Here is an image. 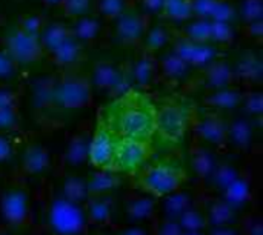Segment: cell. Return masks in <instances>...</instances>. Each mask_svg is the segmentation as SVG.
<instances>
[{
  "label": "cell",
  "mask_w": 263,
  "mask_h": 235,
  "mask_svg": "<svg viewBox=\"0 0 263 235\" xmlns=\"http://www.w3.org/2000/svg\"><path fill=\"white\" fill-rule=\"evenodd\" d=\"M99 119L119 139L151 140L156 134V103L137 89L123 91L100 111Z\"/></svg>",
  "instance_id": "obj_1"
},
{
  "label": "cell",
  "mask_w": 263,
  "mask_h": 235,
  "mask_svg": "<svg viewBox=\"0 0 263 235\" xmlns=\"http://www.w3.org/2000/svg\"><path fill=\"white\" fill-rule=\"evenodd\" d=\"M133 175L136 186L154 199H162L180 189L186 182V171L183 165L173 157L148 160Z\"/></svg>",
  "instance_id": "obj_2"
},
{
  "label": "cell",
  "mask_w": 263,
  "mask_h": 235,
  "mask_svg": "<svg viewBox=\"0 0 263 235\" xmlns=\"http://www.w3.org/2000/svg\"><path fill=\"white\" fill-rule=\"evenodd\" d=\"M191 123L190 108L177 97H166L156 105V134L168 143H179Z\"/></svg>",
  "instance_id": "obj_3"
},
{
  "label": "cell",
  "mask_w": 263,
  "mask_h": 235,
  "mask_svg": "<svg viewBox=\"0 0 263 235\" xmlns=\"http://www.w3.org/2000/svg\"><path fill=\"white\" fill-rule=\"evenodd\" d=\"M86 222L85 209L63 195L54 199L48 208V226L54 235H82Z\"/></svg>",
  "instance_id": "obj_4"
},
{
  "label": "cell",
  "mask_w": 263,
  "mask_h": 235,
  "mask_svg": "<svg viewBox=\"0 0 263 235\" xmlns=\"http://www.w3.org/2000/svg\"><path fill=\"white\" fill-rule=\"evenodd\" d=\"M151 155H153L151 140L117 137L109 171L117 174H134L151 159Z\"/></svg>",
  "instance_id": "obj_5"
},
{
  "label": "cell",
  "mask_w": 263,
  "mask_h": 235,
  "mask_svg": "<svg viewBox=\"0 0 263 235\" xmlns=\"http://www.w3.org/2000/svg\"><path fill=\"white\" fill-rule=\"evenodd\" d=\"M0 214L6 225L12 228L25 226L31 216L28 194L18 186L8 188L0 197Z\"/></svg>",
  "instance_id": "obj_6"
},
{
  "label": "cell",
  "mask_w": 263,
  "mask_h": 235,
  "mask_svg": "<svg viewBox=\"0 0 263 235\" xmlns=\"http://www.w3.org/2000/svg\"><path fill=\"white\" fill-rule=\"evenodd\" d=\"M116 140L117 137L109 131V128L100 119H97V126L88 149V157L97 169L109 171L114 155Z\"/></svg>",
  "instance_id": "obj_7"
},
{
  "label": "cell",
  "mask_w": 263,
  "mask_h": 235,
  "mask_svg": "<svg viewBox=\"0 0 263 235\" xmlns=\"http://www.w3.org/2000/svg\"><path fill=\"white\" fill-rule=\"evenodd\" d=\"M8 49L6 52L11 55L14 62L26 63L37 60L42 55V43L37 40L35 34L25 29L17 28L6 40Z\"/></svg>",
  "instance_id": "obj_8"
},
{
  "label": "cell",
  "mask_w": 263,
  "mask_h": 235,
  "mask_svg": "<svg viewBox=\"0 0 263 235\" xmlns=\"http://www.w3.org/2000/svg\"><path fill=\"white\" fill-rule=\"evenodd\" d=\"M88 95V88L79 80H65L54 92L55 102L63 108H79L86 103Z\"/></svg>",
  "instance_id": "obj_9"
},
{
  "label": "cell",
  "mask_w": 263,
  "mask_h": 235,
  "mask_svg": "<svg viewBox=\"0 0 263 235\" xmlns=\"http://www.w3.org/2000/svg\"><path fill=\"white\" fill-rule=\"evenodd\" d=\"M86 220L96 226H108L112 222V202L109 195H92L88 197Z\"/></svg>",
  "instance_id": "obj_10"
},
{
  "label": "cell",
  "mask_w": 263,
  "mask_h": 235,
  "mask_svg": "<svg viewBox=\"0 0 263 235\" xmlns=\"http://www.w3.org/2000/svg\"><path fill=\"white\" fill-rule=\"evenodd\" d=\"M120 185V177L117 172L106 171V169H99L89 182L86 183L88 188V195H109L112 191H116Z\"/></svg>",
  "instance_id": "obj_11"
},
{
  "label": "cell",
  "mask_w": 263,
  "mask_h": 235,
  "mask_svg": "<svg viewBox=\"0 0 263 235\" xmlns=\"http://www.w3.org/2000/svg\"><path fill=\"white\" fill-rule=\"evenodd\" d=\"M126 219L133 223L145 222L156 214V200L153 195H137L126 203Z\"/></svg>",
  "instance_id": "obj_12"
},
{
  "label": "cell",
  "mask_w": 263,
  "mask_h": 235,
  "mask_svg": "<svg viewBox=\"0 0 263 235\" xmlns=\"http://www.w3.org/2000/svg\"><path fill=\"white\" fill-rule=\"evenodd\" d=\"M22 166L26 174H42L48 169L49 166V155L48 151L40 146V145H31L26 148L23 159H22Z\"/></svg>",
  "instance_id": "obj_13"
},
{
  "label": "cell",
  "mask_w": 263,
  "mask_h": 235,
  "mask_svg": "<svg viewBox=\"0 0 263 235\" xmlns=\"http://www.w3.org/2000/svg\"><path fill=\"white\" fill-rule=\"evenodd\" d=\"M227 129H228V126L219 117H216L214 114H210L205 119H202L199 126H197L199 135L203 140H206L210 143H214V145L222 143L228 137Z\"/></svg>",
  "instance_id": "obj_14"
},
{
  "label": "cell",
  "mask_w": 263,
  "mask_h": 235,
  "mask_svg": "<svg viewBox=\"0 0 263 235\" xmlns=\"http://www.w3.org/2000/svg\"><path fill=\"white\" fill-rule=\"evenodd\" d=\"M165 199L163 202V219L168 220H177L186 209L191 208V195L186 192H182L180 189L162 197Z\"/></svg>",
  "instance_id": "obj_15"
},
{
  "label": "cell",
  "mask_w": 263,
  "mask_h": 235,
  "mask_svg": "<svg viewBox=\"0 0 263 235\" xmlns=\"http://www.w3.org/2000/svg\"><path fill=\"white\" fill-rule=\"evenodd\" d=\"M117 26V35L125 43H134L143 32V18L142 15L136 12H126L125 15H120Z\"/></svg>",
  "instance_id": "obj_16"
},
{
  "label": "cell",
  "mask_w": 263,
  "mask_h": 235,
  "mask_svg": "<svg viewBox=\"0 0 263 235\" xmlns=\"http://www.w3.org/2000/svg\"><path fill=\"white\" fill-rule=\"evenodd\" d=\"M205 219H206V226H211V228L233 225L236 219V209H233L225 200H219V202H214L208 208Z\"/></svg>",
  "instance_id": "obj_17"
},
{
  "label": "cell",
  "mask_w": 263,
  "mask_h": 235,
  "mask_svg": "<svg viewBox=\"0 0 263 235\" xmlns=\"http://www.w3.org/2000/svg\"><path fill=\"white\" fill-rule=\"evenodd\" d=\"M250 199V186L247 182L234 179L225 189H223V200L233 208L239 209L243 205H247Z\"/></svg>",
  "instance_id": "obj_18"
},
{
  "label": "cell",
  "mask_w": 263,
  "mask_h": 235,
  "mask_svg": "<svg viewBox=\"0 0 263 235\" xmlns=\"http://www.w3.org/2000/svg\"><path fill=\"white\" fill-rule=\"evenodd\" d=\"M63 197L72 203H77V205L86 202L89 197L86 183L79 177H69L63 185Z\"/></svg>",
  "instance_id": "obj_19"
},
{
  "label": "cell",
  "mask_w": 263,
  "mask_h": 235,
  "mask_svg": "<svg viewBox=\"0 0 263 235\" xmlns=\"http://www.w3.org/2000/svg\"><path fill=\"white\" fill-rule=\"evenodd\" d=\"M177 223L182 228V231H203L206 228L205 214L193 206L177 219Z\"/></svg>",
  "instance_id": "obj_20"
},
{
  "label": "cell",
  "mask_w": 263,
  "mask_h": 235,
  "mask_svg": "<svg viewBox=\"0 0 263 235\" xmlns=\"http://www.w3.org/2000/svg\"><path fill=\"white\" fill-rule=\"evenodd\" d=\"M88 149H89V142L88 139L79 135L74 139V142L71 143L69 149H68V154H66V159L69 163L72 165H77V163H82L86 157H88Z\"/></svg>",
  "instance_id": "obj_21"
},
{
  "label": "cell",
  "mask_w": 263,
  "mask_h": 235,
  "mask_svg": "<svg viewBox=\"0 0 263 235\" xmlns=\"http://www.w3.org/2000/svg\"><path fill=\"white\" fill-rule=\"evenodd\" d=\"M163 11L171 18H186L191 12L190 0H162Z\"/></svg>",
  "instance_id": "obj_22"
},
{
  "label": "cell",
  "mask_w": 263,
  "mask_h": 235,
  "mask_svg": "<svg viewBox=\"0 0 263 235\" xmlns=\"http://www.w3.org/2000/svg\"><path fill=\"white\" fill-rule=\"evenodd\" d=\"M230 134L231 140L239 145V146H243L248 143V139H250V129H248V125L245 123H236L233 125L230 129H227V135Z\"/></svg>",
  "instance_id": "obj_23"
},
{
  "label": "cell",
  "mask_w": 263,
  "mask_h": 235,
  "mask_svg": "<svg viewBox=\"0 0 263 235\" xmlns=\"http://www.w3.org/2000/svg\"><path fill=\"white\" fill-rule=\"evenodd\" d=\"M18 125V112L15 108L0 109V131H9L17 128Z\"/></svg>",
  "instance_id": "obj_24"
},
{
  "label": "cell",
  "mask_w": 263,
  "mask_h": 235,
  "mask_svg": "<svg viewBox=\"0 0 263 235\" xmlns=\"http://www.w3.org/2000/svg\"><path fill=\"white\" fill-rule=\"evenodd\" d=\"M214 183H216V186L219 188V189H225L234 179H236V174H234V171L233 169H230V168H220V169H217V171H214Z\"/></svg>",
  "instance_id": "obj_25"
},
{
  "label": "cell",
  "mask_w": 263,
  "mask_h": 235,
  "mask_svg": "<svg viewBox=\"0 0 263 235\" xmlns=\"http://www.w3.org/2000/svg\"><path fill=\"white\" fill-rule=\"evenodd\" d=\"M182 228L179 226L177 220H168V219H163L159 226H157V231L156 235H182Z\"/></svg>",
  "instance_id": "obj_26"
},
{
  "label": "cell",
  "mask_w": 263,
  "mask_h": 235,
  "mask_svg": "<svg viewBox=\"0 0 263 235\" xmlns=\"http://www.w3.org/2000/svg\"><path fill=\"white\" fill-rule=\"evenodd\" d=\"M194 166H196V169L200 172V174H210L211 171H213V162H211V159L208 157V155H205V154H200V155H197L196 157V160H194Z\"/></svg>",
  "instance_id": "obj_27"
},
{
  "label": "cell",
  "mask_w": 263,
  "mask_h": 235,
  "mask_svg": "<svg viewBox=\"0 0 263 235\" xmlns=\"http://www.w3.org/2000/svg\"><path fill=\"white\" fill-rule=\"evenodd\" d=\"M14 69V60L8 52H0V77H8Z\"/></svg>",
  "instance_id": "obj_28"
},
{
  "label": "cell",
  "mask_w": 263,
  "mask_h": 235,
  "mask_svg": "<svg viewBox=\"0 0 263 235\" xmlns=\"http://www.w3.org/2000/svg\"><path fill=\"white\" fill-rule=\"evenodd\" d=\"M14 105H15L14 94L8 89H0V109L14 108Z\"/></svg>",
  "instance_id": "obj_29"
},
{
  "label": "cell",
  "mask_w": 263,
  "mask_h": 235,
  "mask_svg": "<svg viewBox=\"0 0 263 235\" xmlns=\"http://www.w3.org/2000/svg\"><path fill=\"white\" fill-rule=\"evenodd\" d=\"M12 154V146H11V142L5 137V135H0V162L9 159Z\"/></svg>",
  "instance_id": "obj_30"
},
{
  "label": "cell",
  "mask_w": 263,
  "mask_h": 235,
  "mask_svg": "<svg viewBox=\"0 0 263 235\" xmlns=\"http://www.w3.org/2000/svg\"><path fill=\"white\" fill-rule=\"evenodd\" d=\"M205 235H239V231L233 228V225H225V226H216L210 231V234Z\"/></svg>",
  "instance_id": "obj_31"
},
{
  "label": "cell",
  "mask_w": 263,
  "mask_h": 235,
  "mask_svg": "<svg viewBox=\"0 0 263 235\" xmlns=\"http://www.w3.org/2000/svg\"><path fill=\"white\" fill-rule=\"evenodd\" d=\"M247 235H263V228L262 223L259 220H254L248 225V231Z\"/></svg>",
  "instance_id": "obj_32"
},
{
  "label": "cell",
  "mask_w": 263,
  "mask_h": 235,
  "mask_svg": "<svg viewBox=\"0 0 263 235\" xmlns=\"http://www.w3.org/2000/svg\"><path fill=\"white\" fill-rule=\"evenodd\" d=\"M117 235H149L143 228H139V226H133V228H125L122 229Z\"/></svg>",
  "instance_id": "obj_33"
},
{
  "label": "cell",
  "mask_w": 263,
  "mask_h": 235,
  "mask_svg": "<svg viewBox=\"0 0 263 235\" xmlns=\"http://www.w3.org/2000/svg\"><path fill=\"white\" fill-rule=\"evenodd\" d=\"M182 235H205L203 231H183Z\"/></svg>",
  "instance_id": "obj_34"
},
{
  "label": "cell",
  "mask_w": 263,
  "mask_h": 235,
  "mask_svg": "<svg viewBox=\"0 0 263 235\" xmlns=\"http://www.w3.org/2000/svg\"><path fill=\"white\" fill-rule=\"evenodd\" d=\"M0 235H11L9 232H6V231H3V229H0Z\"/></svg>",
  "instance_id": "obj_35"
}]
</instances>
